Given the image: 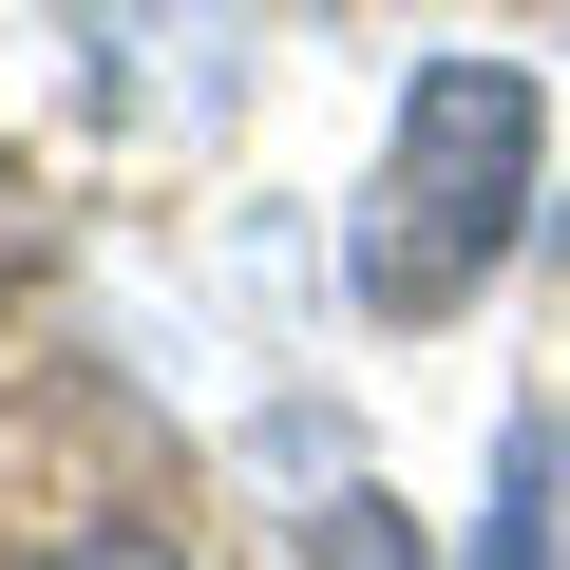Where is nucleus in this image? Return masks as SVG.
I'll return each instance as SVG.
<instances>
[{
  "label": "nucleus",
  "mask_w": 570,
  "mask_h": 570,
  "mask_svg": "<svg viewBox=\"0 0 570 570\" xmlns=\"http://www.w3.org/2000/svg\"><path fill=\"white\" fill-rule=\"evenodd\" d=\"M475 570H551V419H513V456H494V551Z\"/></svg>",
  "instance_id": "obj_2"
},
{
  "label": "nucleus",
  "mask_w": 570,
  "mask_h": 570,
  "mask_svg": "<svg viewBox=\"0 0 570 570\" xmlns=\"http://www.w3.org/2000/svg\"><path fill=\"white\" fill-rule=\"evenodd\" d=\"M532 153H551V115H532L513 58H419L381 209H362V305L381 324H438V305L494 285V247L532 228Z\"/></svg>",
  "instance_id": "obj_1"
},
{
  "label": "nucleus",
  "mask_w": 570,
  "mask_h": 570,
  "mask_svg": "<svg viewBox=\"0 0 570 570\" xmlns=\"http://www.w3.org/2000/svg\"><path fill=\"white\" fill-rule=\"evenodd\" d=\"M58 570H190V551H171V532H77Z\"/></svg>",
  "instance_id": "obj_4"
},
{
  "label": "nucleus",
  "mask_w": 570,
  "mask_h": 570,
  "mask_svg": "<svg viewBox=\"0 0 570 570\" xmlns=\"http://www.w3.org/2000/svg\"><path fill=\"white\" fill-rule=\"evenodd\" d=\"M305 570H419V551H400V513H381V494H343V513L305 532Z\"/></svg>",
  "instance_id": "obj_3"
}]
</instances>
